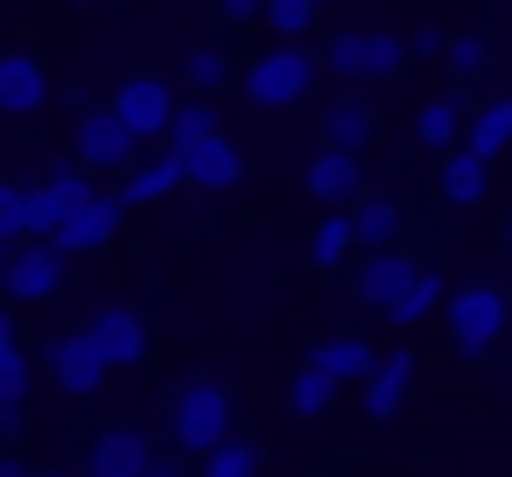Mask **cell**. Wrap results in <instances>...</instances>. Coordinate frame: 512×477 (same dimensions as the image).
Here are the masks:
<instances>
[{"label": "cell", "instance_id": "35", "mask_svg": "<svg viewBox=\"0 0 512 477\" xmlns=\"http://www.w3.org/2000/svg\"><path fill=\"white\" fill-rule=\"evenodd\" d=\"M225 22H260V0H218Z\"/></svg>", "mask_w": 512, "mask_h": 477}, {"label": "cell", "instance_id": "18", "mask_svg": "<svg viewBox=\"0 0 512 477\" xmlns=\"http://www.w3.org/2000/svg\"><path fill=\"white\" fill-rule=\"evenodd\" d=\"M29 393H36V365H29L22 344H8L0 351V435L8 442L29 428Z\"/></svg>", "mask_w": 512, "mask_h": 477}, {"label": "cell", "instance_id": "42", "mask_svg": "<svg viewBox=\"0 0 512 477\" xmlns=\"http://www.w3.org/2000/svg\"><path fill=\"white\" fill-rule=\"evenodd\" d=\"M309 8H323V0H309Z\"/></svg>", "mask_w": 512, "mask_h": 477}, {"label": "cell", "instance_id": "39", "mask_svg": "<svg viewBox=\"0 0 512 477\" xmlns=\"http://www.w3.org/2000/svg\"><path fill=\"white\" fill-rule=\"evenodd\" d=\"M36 477H71V470H36Z\"/></svg>", "mask_w": 512, "mask_h": 477}, {"label": "cell", "instance_id": "10", "mask_svg": "<svg viewBox=\"0 0 512 477\" xmlns=\"http://www.w3.org/2000/svg\"><path fill=\"white\" fill-rule=\"evenodd\" d=\"M120 218H127V204H120V197H99V190H92V197H85V204H78V211H71V218H64V225L50 232V246H57L64 260L106 253V246L120 239Z\"/></svg>", "mask_w": 512, "mask_h": 477}, {"label": "cell", "instance_id": "29", "mask_svg": "<svg viewBox=\"0 0 512 477\" xmlns=\"http://www.w3.org/2000/svg\"><path fill=\"white\" fill-rule=\"evenodd\" d=\"M183 78H190V92H204V99H218V92L232 85V57H225L218 43H197V50L183 57Z\"/></svg>", "mask_w": 512, "mask_h": 477}, {"label": "cell", "instance_id": "25", "mask_svg": "<svg viewBox=\"0 0 512 477\" xmlns=\"http://www.w3.org/2000/svg\"><path fill=\"white\" fill-rule=\"evenodd\" d=\"M414 141L435 148V155L456 148V141H463V99H456V92H435V99L414 113Z\"/></svg>", "mask_w": 512, "mask_h": 477}, {"label": "cell", "instance_id": "8", "mask_svg": "<svg viewBox=\"0 0 512 477\" xmlns=\"http://www.w3.org/2000/svg\"><path fill=\"white\" fill-rule=\"evenodd\" d=\"M176 162H183V183H197V190H239L246 183V155L225 141V127H211V134H197V141H183V148H169Z\"/></svg>", "mask_w": 512, "mask_h": 477}, {"label": "cell", "instance_id": "32", "mask_svg": "<svg viewBox=\"0 0 512 477\" xmlns=\"http://www.w3.org/2000/svg\"><path fill=\"white\" fill-rule=\"evenodd\" d=\"M260 22L288 43V36H302V29L316 22V8H309V0H260Z\"/></svg>", "mask_w": 512, "mask_h": 477}, {"label": "cell", "instance_id": "14", "mask_svg": "<svg viewBox=\"0 0 512 477\" xmlns=\"http://www.w3.org/2000/svg\"><path fill=\"white\" fill-rule=\"evenodd\" d=\"M85 330H92V344H99V358H106L113 372L148 358V316H141V309H127V302H106Z\"/></svg>", "mask_w": 512, "mask_h": 477}, {"label": "cell", "instance_id": "40", "mask_svg": "<svg viewBox=\"0 0 512 477\" xmlns=\"http://www.w3.org/2000/svg\"><path fill=\"white\" fill-rule=\"evenodd\" d=\"M0 29H8V8H0Z\"/></svg>", "mask_w": 512, "mask_h": 477}, {"label": "cell", "instance_id": "33", "mask_svg": "<svg viewBox=\"0 0 512 477\" xmlns=\"http://www.w3.org/2000/svg\"><path fill=\"white\" fill-rule=\"evenodd\" d=\"M15 239H22V190L0 183V246H15Z\"/></svg>", "mask_w": 512, "mask_h": 477}, {"label": "cell", "instance_id": "15", "mask_svg": "<svg viewBox=\"0 0 512 477\" xmlns=\"http://www.w3.org/2000/svg\"><path fill=\"white\" fill-rule=\"evenodd\" d=\"M43 99H50L43 57H36V50H0V113L29 120V113H43Z\"/></svg>", "mask_w": 512, "mask_h": 477}, {"label": "cell", "instance_id": "7", "mask_svg": "<svg viewBox=\"0 0 512 477\" xmlns=\"http://www.w3.org/2000/svg\"><path fill=\"white\" fill-rule=\"evenodd\" d=\"M134 155H141V134H134V127H127L113 106H92V113L78 120V162H85V169L120 176Z\"/></svg>", "mask_w": 512, "mask_h": 477}, {"label": "cell", "instance_id": "17", "mask_svg": "<svg viewBox=\"0 0 512 477\" xmlns=\"http://www.w3.org/2000/svg\"><path fill=\"white\" fill-rule=\"evenodd\" d=\"M435 190L456 204V211H477L484 197H491V162L484 155H470L463 141L456 148H442V169H435Z\"/></svg>", "mask_w": 512, "mask_h": 477}, {"label": "cell", "instance_id": "12", "mask_svg": "<svg viewBox=\"0 0 512 477\" xmlns=\"http://www.w3.org/2000/svg\"><path fill=\"white\" fill-rule=\"evenodd\" d=\"M358 400H365V421H400L414 400V344L372 358V372L358 379Z\"/></svg>", "mask_w": 512, "mask_h": 477}, {"label": "cell", "instance_id": "2", "mask_svg": "<svg viewBox=\"0 0 512 477\" xmlns=\"http://www.w3.org/2000/svg\"><path fill=\"white\" fill-rule=\"evenodd\" d=\"M232 421H239V400H232V386H225L218 372H190V379L169 393V442H176L183 456H204L211 442H225Z\"/></svg>", "mask_w": 512, "mask_h": 477}, {"label": "cell", "instance_id": "37", "mask_svg": "<svg viewBox=\"0 0 512 477\" xmlns=\"http://www.w3.org/2000/svg\"><path fill=\"white\" fill-rule=\"evenodd\" d=\"M8 344H15V316H8V309H0V351H8Z\"/></svg>", "mask_w": 512, "mask_h": 477}, {"label": "cell", "instance_id": "6", "mask_svg": "<svg viewBox=\"0 0 512 477\" xmlns=\"http://www.w3.org/2000/svg\"><path fill=\"white\" fill-rule=\"evenodd\" d=\"M64 253L50 246V239H22V246H8V267H0V295H15V302H50L57 288H64Z\"/></svg>", "mask_w": 512, "mask_h": 477}, {"label": "cell", "instance_id": "27", "mask_svg": "<svg viewBox=\"0 0 512 477\" xmlns=\"http://www.w3.org/2000/svg\"><path fill=\"white\" fill-rule=\"evenodd\" d=\"M351 253H358V239H351V204H330L323 225L309 232V260H316V267H344Z\"/></svg>", "mask_w": 512, "mask_h": 477}, {"label": "cell", "instance_id": "3", "mask_svg": "<svg viewBox=\"0 0 512 477\" xmlns=\"http://www.w3.org/2000/svg\"><path fill=\"white\" fill-rule=\"evenodd\" d=\"M435 316H442V337H449V351H456L463 365L491 358V344L505 337V295H498L491 281H470V288H442Z\"/></svg>", "mask_w": 512, "mask_h": 477}, {"label": "cell", "instance_id": "30", "mask_svg": "<svg viewBox=\"0 0 512 477\" xmlns=\"http://www.w3.org/2000/svg\"><path fill=\"white\" fill-rule=\"evenodd\" d=\"M211 127H218V106L197 92L190 106H176V113H169V134H162V141H169V148H183V141H197V134H211Z\"/></svg>", "mask_w": 512, "mask_h": 477}, {"label": "cell", "instance_id": "13", "mask_svg": "<svg viewBox=\"0 0 512 477\" xmlns=\"http://www.w3.org/2000/svg\"><path fill=\"white\" fill-rule=\"evenodd\" d=\"M148 463H155V435L134 428V421H113V428L92 435V463H85V477H141Z\"/></svg>", "mask_w": 512, "mask_h": 477}, {"label": "cell", "instance_id": "38", "mask_svg": "<svg viewBox=\"0 0 512 477\" xmlns=\"http://www.w3.org/2000/svg\"><path fill=\"white\" fill-rule=\"evenodd\" d=\"M141 477H183V470H176V463H148Z\"/></svg>", "mask_w": 512, "mask_h": 477}, {"label": "cell", "instance_id": "34", "mask_svg": "<svg viewBox=\"0 0 512 477\" xmlns=\"http://www.w3.org/2000/svg\"><path fill=\"white\" fill-rule=\"evenodd\" d=\"M442 43H449V36H442L435 22H421V29L407 36V57H442Z\"/></svg>", "mask_w": 512, "mask_h": 477}, {"label": "cell", "instance_id": "21", "mask_svg": "<svg viewBox=\"0 0 512 477\" xmlns=\"http://www.w3.org/2000/svg\"><path fill=\"white\" fill-rule=\"evenodd\" d=\"M358 183H365V169H358V155L351 148H323L316 162H309V197L330 211V204H358Z\"/></svg>", "mask_w": 512, "mask_h": 477}, {"label": "cell", "instance_id": "1", "mask_svg": "<svg viewBox=\"0 0 512 477\" xmlns=\"http://www.w3.org/2000/svg\"><path fill=\"white\" fill-rule=\"evenodd\" d=\"M442 288H449V281H442L428 260H414L400 239H393V246H365V260H358V302H365L386 330H421V323L435 316Z\"/></svg>", "mask_w": 512, "mask_h": 477}, {"label": "cell", "instance_id": "31", "mask_svg": "<svg viewBox=\"0 0 512 477\" xmlns=\"http://www.w3.org/2000/svg\"><path fill=\"white\" fill-rule=\"evenodd\" d=\"M442 57H449V78H484L491 71V43L484 36H449Z\"/></svg>", "mask_w": 512, "mask_h": 477}, {"label": "cell", "instance_id": "20", "mask_svg": "<svg viewBox=\"0 0 512 477\" xmlns=\"http://www.w3.org/2000/svg\"><path fill=\"white\" fill-rule=\"evenodd\" d=\"M176 190H183V162L162 148V155H148V162H127V183H120L113 197L134 211V204H162V197H176Z\"/></svg>", "mask_w": 512, "mask_h": 477}, {"label": "cell", "instance_id": "22", "mask_svg": "<svg viewBox=\"0 0 512 477\" xmlns=\"http://www.w3.org/2000/svg\"><path fill=\"white\" fill-rule=\"evenodd\" d=\"M463 148L484 155V162H498V155L512 148V92H498V99H484L477 113H463Z\"/></svg>", "mask_w": 512, "mask_h": 477}, {"label": "cell", "instance_id": "28", "mask_svg": "<svg viewBox=\"0 0 512 477\" xmlns=\"http://www.w3.org/2000/svg\"><path fill=\"white\" fill-rule=\"evenodd\" d=\"M351 239H358V246H393V239H400V204H386V197H358V211H351Z\"/></svg>", "mask_w": 512, "mask_h": 477}, {"label": "cell", "instance_id": "16", "mask_svg": "<svg viewBox=\"0 0 512 477\" xmlns=\"http://www.w3.org/2000/svg\"><path fill=\"white\" fill-rule=\"evenodd\" d=\"M113 113H120L141 141H162V134H169V113H176V92H169L162 78H127V85L113 92Z\"/></svg>", "mask_w": 512, "mask_h": 477}, {"label": "cell", "instance_id": "4", "mask_svg": "<svg viewBox=\"0 0 512 477\" xmlns=\"http://www.w3.org/2000/svg\"><path fill=\"white\" fill-rule=\"evenodd\" d=\"M330 78L344 85H393L400 64H407V36H386V29H344L330 36V50L316 57Z\"/></svg>", "mask_w": 512, "mask_h": 477}, {"label": "cell", "instance_id": "23", "mask_svg": "<svg viewBox=\"0 0 512 477\" xmlns=\"http://www.w3.org/2000/svg\"><path fill=\"white\" fill-rule=\"evenodd\" d=\"M372 358H379V351H372L365 337H351V330H330V337L309 351V365H316V372H330L337 386H358V379L372 372Z\"/></svg>", "mask_w": 512, "mask_h": 477}, {"label": "cell", "instance_id": "41", "mask_svg": "<svg viewBox=\"0 0 512 477\" xmlns=\"http://www.w3.org/2000/svg\"><path fill=\"white\" fill-rule=\"evenodd\" d=\"M0 267H8V246H0Z\"/></svg>", "mask_w": 512, "mask_h": 477}, {"label": "cell", "instance_id": "19", "mask_svg": "<svg viewBox=\"0 0 512 477\" xmlns=\"http://www.w3.org/2000/svg\"><path fill=\"white\" fill-rule=\"evenodd\" d=\"M372 134H379V113H372L358 92H344V99L323 106V148H351V155H365Z\"/></svg>", "mask_w": 512, "mask_h": 477}, {"label": "cell", "instance_id": "24", "mask_svg": "<svg viewBox=\"0 0 512 477\" xmlns=\"http://www.w3.org/2000/svg\"><path fill=\"white\" fill-rule=\"evenodd\" d=\"M197 477H267V449H260L253 435H225V442L204 449Z\"/></svg>", "mask_w": 512, "mask_h": 477}, {"label": "cell", "instance_id": "9", "mask_svg": "<svg viewBox=\"0 0 512 477\" xmlns=\"http://www.w3.org/2000/svg\"><path fill=\"white\" fill-rule=\"evenodd\" d=\"M85 197H92V183H85L78 169H50L36 190H22V239H50Z\"/></svg>", "mask_w": 512, "mask_h": 477}, {"label": "cell", "instance_id": "26", "mask_svg": "<svg viewBox=\"0 0 512 477\" xmlns=\"http://www.w3.org/2000/svg\"><path fill=\"white\" fill-rule=\"evenodd\" d=\"M330 400H337V379H330V372H316V365H302V372L281 386V407H288L295 421H323V414H330Z\"/></svg>", "mask_w": 512, "mask_h": 477}, {"label": "cell", "instance_id": "36", "mask_svg": "<svg viewBox=\"0 0 512 477\" xmlns=\"http://www.w3.org/2000/svg\"><path fill=\"white\" fill-rule=\"evenodd\" d=\"M0 477H36V470H29L22 456H0Z\"/></svg>", "mask_w": 512, "mask_h": 477}, {"label": "cell", "instance_id": "5", "mask_svg": "<svg viewBox=\"0 0 512 477\" xmlns=\"http://www.w3.org/2000/svg\"><path fill=\"white\" fill-rule=\"evenodd\" d=\"M316 71H323V64L288 36V43H274L267 57L246 64V99L267 106V113H288V106H302V99L316 92Z\"/></svg>", "mask_w": 512, "mask_h": 477}, {"label": "cell", "instance_id": "11", "mask_svg": "<svg viewBox=\"0 0 512 477\" xmlns=\"http://www.w3.org/2000/svg\"><path fill=\"white\" fill-rule=\"evenodd\" d=\"M43 365H50V379L71 393V400H92L99 386H106V358H99V344H92V330H64V337H50V351H43Z\"/></svg>", "mask_w": 512, "mask_h": 477}]
</instances>
